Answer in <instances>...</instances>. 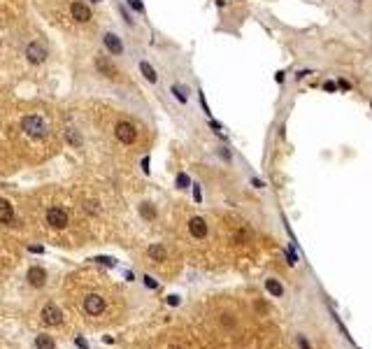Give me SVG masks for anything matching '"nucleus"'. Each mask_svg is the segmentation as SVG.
<instances>
[{"instance_id": "1", "label": "nucleus", "mask_w": 372, "mask_h": 349, "mask_svg": "<svg viewBox=\"0 0 372 349\" xmlns=\"http://www.w3.org/2000/svg\"><path fill=\"white\" fill-rule=\"evenodd\" d=\"M21 128H23V133L28 135V138H33V140H42V138H47V124H44L40 116H23L21 119Z\"/></svg>"}, {"instance_id": "2", "label": "nucleus", "mask_w": 372, "mask_h": 349, "mask_svg": "<svg viewBox=\"0 0 372 349\" xmlns=\"http://www.w3.org/2000/svg\"><path fill=\"white\" fill-rule=\"evenodd\" d=\"M105 307H107V303L100 294H86L84 296V312L89 317H100L105 312Z\"/></svg>"}, {"instance_id": "3", "label": "nucleus", "mask_w": 372, "mask_h": 349, "mask_svg": "<svg viewBox=\"0 0 372 349\" xmlns=\"http://www.w3.org/2000/svg\"><path fill=\"white\" fill-rule=\"evenodd\" d=\"M114 135H117L119 142H124V145H133L135 140H138V130L133 124H128V121H119L117 128H114Z\"/></svg>"}, {"instance_id": "4", "label": "nucleus", "mask_w": 372, "mask_h": 349, "mask_svg": "<svg viewBox=\"0 0 372 349\" xmlns=\"http://www.w3.org/2000/svg\"><path fill=\"white\" fill-rule=\"evenodd\" d=\"M40 317L47 326H61V321H63V312H61V307L53 305V303H47L42 307V312H40Z\"/></svg>"}, {"instance_id": "5", "label": "nucleus", "mask_w": 372, "mask_h": 349, "mask_svg": "<svg viewBox=\"0 0 372 349\" xmlns=\"http://www.w3.org/2000/svg\"><path fill=\"white\" fill-rule=\"evenodd\" d=\"M47 223L56 228V231H63L68 226V212L61 210V207H49L47 210Z\"/></svg>"}, {"instance_id": "6", "label": "nucleus", "mask_w": 372, "mask_h": 349, "mask_svg": "<svg viewBox=\"0 0 372 349\" xmlns=\"http://www.w3.org/2000/svg\"><path fill=\"white\" fill-rule=\"evenodd\" d=\"M26 58H28L33 65L44 63V58H47V47H44L42 42H31L26 47Z\"/></svg>"}, {"instance_id": "7", "label": "nucleus", "mask_w": 372, "mask_h": 349, "mask_svg": "<svg viewBox=\"0 0 372 349\" xmlns=\"http://www.w3.org/2000/svg\"><path fill=\"white\" fill-rule=\"evenodd\" d=\"M26 279H28V284L31 286L42 289V286L47 284V270H44L42 265H31L28 273H26Z\"/></svg>"}, {"instance_id": "8", "label": "nucleus", "mask_w": 372, "mask_h": 349, "mask_svg": "<svg viewBox=\"0 0 372 349\" xmlns=\"http://www.w3.org/2000/svg\"><path fill=\"white\" fill-rule=\"evenodd\" d=\"M70 14H72L74 21H79V23H86L89 19H91V10L86 7L84 2H79V0L70 5Z\"/></svg>"}, {"instance_id": "9", "label": "nucleus", "mask_w": 372, "mask_h": 349, "mask_svg": "<svg viewBox=\"0 0 372 349\" xmlns=\"http://www.w3.org/2000/svg\"><path fill=\"white\" fill-rule=\"evenodd\" d=\"M189 231H191L193 238L202 240V238H207V221L202 217H193L191 221H189Z\"/></svg>"}, {"instance_id": "10", "label": "nucleus", "mask_w": 372, "mask_h": 349, "mask_svg": "<svg viewBox=\"0 0 372 349\" xmlns=\"http://www.w3.org/2000/svg\"><path fill=\"white\" fill-rule=\"evenodd\" d=\"M103 42H105V47H107V52L109 54H114V56L124 54V42L119 40L114 33H105V35H103Z\"/></svg>"}, {"instance_id": "11", "label": "nucleus", "mask_w": 372, "mask_h": 349, "mask_svg": "<svg viewBox=\"0 0 372 349\" xmlns=\"http://www.w3.org/2000/svg\"><path fill=\"white\" fill-rule=\"evenodd\" d=\"M96 68L100 74H105V77H117V68L109 63V58H105V56H98L96 58Z\"/></svg>"}, {"instance_id": "12", "label": "nucleus", "mask_w": 372, "mask_h": 349, "mask_svg": "<svg viewBox=\"0 0 372 349\" xmlns=\"http://www.w3.org/2000/svg\"><path fill=\"white\" fill-rule=\"evenodd\" d=\"M14 221V207L10 201L0 198V223H12Z\"/></svg>"}, {"instance_id": "13", "label": "nucleus", "mask_w": 372, "mask_h": 349, "mask_svg": "<svg viewBox=\"0 0 372 349\" xmlns=\"http://www.w3.org/2000/svg\"><path fill=\"white\" fill-rule=\"evenodd\" d=\"M35 349H56V342H53L52 335L40 333V335L35 338Z\"/></svg>"}, {"instance_id": "14", "label": "nucleus", "mask_w": 372, "mask_h": 349, "mask_svg": "<svg viewBox=\"0 0 372 349\" xmlns=\"http://www.w3.org/2000/svg\"><path fill=\"white\" fill-rule=\"evenodd\" d=\"M140 73L144 74V79H147V82H151V84H156V82H159V74H156V70H154L147 61H142V63H140Z\"/></svg>"}, {"instance_id": "15", "label": "nucleus", "mask_w": 372, "mask_h": 349, "mask_svg": "<svg viewBox=\"0 0 372 349\" xmlns=\"http://www.w3.org/2000/svg\"><path fill=\"white\" fill-rule=\"evenodd\" d=\"M140 214H142L147 221H154V219H156V207H154L151 202H142V205H140Z\"/></svg>"}, {"instance_id": "16", "label": "nucleus", "mask_w": 372, "mask_h": 349, "mask_svg": "<svg viewBox=\"0 0 372 349\" xmlns=\"http://www.w3.org/2000/svg\"><path fill=\"white\" fill-rule=\"evenodd\" d=\"M266 289L267 291H270V294H272V296H284V286L279 284V282H277V279H266Z\"/></svg>"}, {"instance_id": "17", "label": "nucleus", "mask_w": 372, "mask_h": 349, "mask_svg": "<svg viewBox=\"0 0 372 349\" xmlns=\"http://www.w3.org/2000/svg\"><path fill=\"white\" fill-rule=\"evenodd\" d=\"M149 256H151L154 261H165V247H163V244H151V247H149Z\"/></svg>"}, {"instance_id": "18", "label": "nucleus", "mask_w": 372, "mask_h": 349, "mask_svg": "<svg viewBox=\"0 0 372 349\" xmlns=\"http://www.w3.org/2000/svg\"><path fill=\"white\" fill-rule=\"evenodd\" d=\"M65 140H68L72 147H79V145L84 142L82 135H79V130H74V128H68V130H65Z\"/></svg>"}, {"instance_id": "19", "label": "nucleus", "mask_w": 372, "mask_h": 349, "mask_svg": "<svg viewBox=\"0 0 372 349\" xmlns=\"http://www.w3.org/2000/svg\"><path fill=\"white\" fill-rule=\"evenodd\" d=\"M172 93H175V98H177V100H179V103H186V91H184V89H181V86H172Z\"/></svg>"}, {"instance_id": "20", "label": "nucleus", "mask_w": 372, "mask_h": 349, "mask_svg": "<svg viewBox=\"0 0 372 349\" xmlns=\"http://www.w3.org/2000/svg\"><path fill=\"white\" fill-rule=\"evenodd\" d=\"M177 186H179V189H189V186H191V180H189L184 172H179V175H177Z\"/></svg>"}, {"instance_id": "21", "label": "nucleus", "mask_w": 372, "mask_h": 349, "mask_svg": "<svg viewBox=\"0 0 372 349\" xmlns=\"http://www.w3.org/2000/svg\"><path fill=\"white\" fill-rule=\"evenodd\" d=\"M193 198H195V202L202 201V193H200V184H193Z\"/></svg>"}, {"instance_id": "22", "label": "nucleus", "mask_w": 372, "mask_h": 349, "mask_svg": "<svg viewBox=\"0 0 372 349\" xmlns=\"http://www.w3.org/2000/svg\"><path fill=\"white\" fill-rule=\"evenodd\" d=\"M128 2H130V7H133L135 12H144V5H142L140 0H128Z\"/></svg>"}, {"instance_id": "23", "label": "nucleus", "mask_w": 372, "mask_h": 349, "mask_svg": "<svg viewBox=\"0 0 372 349\" xmlns=\"http://www.w3.org/2000/svg\"><path fill=\"white\" fill-rule=\"evenodd\" d=\"M74 345H77V347H82V349L89 347V342H86V340L82 338V335H77V338H74Z\"/></svg>"}, {"instance_id": "24", "label": "nucleus", "mask_w": 372, "mask_h": 349, "mask_svg": "<svg viewBox=\"0 0 372 349\" xmlns=\"http://www.w3.org/2000/svg\"><path fill=\"white\" fill-rule=\"evenodd\" d=\"M144 284L149 286V289H156V286H159V282H156V279H154V277H144Z\"/></svg>"}, {"instance_id": "25", "label": "nucleus", "mask_w": 372, "mask_h": 349, "mask_svg": "<svg viewBox=\"0 0 372 349\" xmlns=\"http://www.w3.org/2000/svg\"><path fill=\"white\" fill-rule=\"evenodd\" d=\"M323 89H326L328 93H335V91H337V84H335V82H326V84H323Z\"/></svg>"}, {"instance_id": "26", "label": "nucleus", "mask_w": 372, "mask_h": 349, "mask_svg": "<svg viewBox=\"0 0 372 349\" xmlns=\"http://www.w3.org/2000/svg\"><path fill=\"white\" fill-rule=\"evenodd\" d=\"M337 89H342V91H349L351 84L347 82V79H337Z\"/></svg>"}, {"instance_id": "27", "label": "nucleus", "mask_w": 372, "mask_h": 349, "mask_svg": "<svg viewBox=\"0 0 372 349\" xmlns=\"http://www.w3.org/2000/svg\"><path fill=\"white\" fill-rule=\"evenodd\" d=\"M119 10H121V14H124V19H126V23H128V26H130V23H133V19H130V14H128V12H126V7L121 5Z\"/></svg>"}, {"instance_id": "28", "label": "nucleus", "mask_w": 372, "mask_h": 349, "mask_svg": "<svg viewBox=\"0 0 372 349\" xmlns=\"http://www.w3.org/2000/svg\"><path fill=\"white\" fill-rule=\"evenodd\" d=\"M219 154H221V159H223V161H230V151H228L226 147L219 149Z\"/></svg>"}, {"instance_id": "29", "label": "nucleus", "mask_w": 372, "mask_h": 349, "mask_svg": "<svg viewBox=\"0 0 372 349\" xmlns=\"http://www.w3.org/2000/svg\"><path fill=\"white\" fill-rule=\"evenodd\" d=\"M286 258H288V263H291V265H293V263H296V261H298V256L293 254L291 249H288V252H286Z\"/></svg>"}, {"instance_id": "30", "label": "nucleus", "mask_w": 372, "mask_h": 349, "mask_svg": "<svg viewBox=\"0 0 372 349\" xmlns=\"http://www.w3.org/2000/svg\"><path fill=\"white\" fill-rule=\"evenodd\" d=\"M96 261H100V263H105V265H117L112 258H105V256H100V258H96Z\"/></svg>"}, {"instance_id": "31", "label": "nucleus", "mask_w": 372, "mask_h": 349, "mask_svg": "<svg viewBox=\"0 0 372 349\" xmlns=\"http://www.w3.org/2000/svg\"><path fill=\"white\" fill-rule=\"evenodd\" d=\"M298 342H300V347H302V349H309V342H307V340H305V338H302V335L298 338Z\"/></svg>"}, {"instance_id": "32", "label": "nucleus", "mask_w": 372, "mask_h": 349, "mask_svg": "<svg viewBox=\"0 0 372 349\" xmlns=\"http://www.w3.org/2000/svg\"><path fill=\"white\" fill-rule=\"evenodd\" d=\"M251 184H254L256 189H263V186H266V184H263V182H261V180H251Z\"/></svg>"}, {"instance_id": "33", "label": "nucleus", "mask_w": 372, "mask_h": 349, "mask_svg": "<svg viewBox=\"0 0 372 349\" xmlns=\"http://www.w3.org/2000/svg\"><path fill=\"white\" fill-rule=\"evenodd\" d=\"M168 303H170V305H177V303H179V298H177V296H170V298H168Z\"/></svg>"}, {"instance_id": "34", "label": "nucleus", "mask_w": 372, "mask_h": 349, "mask_svg": "<svg viewBox=\"0 0 372 349\" xmlns=\"http://www.w3.org/2000/svg\"><path fill=\"white\" fill-rule=\"evenodd\" d=\"M142 168H144V172H149V159H142Z\"/></svg>"}, {"instance_id": "35", "label": "nucleus", "mask_w": 372, "mask_h": 349, "mask_svg": "<svg viewBox=\"0 0 372 349\" xmlns=\"http://www.w3.org/2000/svg\"><path fill=\"white\" fill-rule=\"evenodd\" d=\"M354 2H363V0H354Z\"/></svg>"}, {"instance_id": "36", "label": "nucleus", "mask_w": 372, "mask_h": 349, "mask_svg": "<svg viewBox=\"0 0 372 349\" xmlns=\"http://www.w3.org/2000/svg\"><path fill=\"white\" fill-rule=\"evenodd\" d=\"M93 2H100V0H93Z\"/></svg>"}]
</instances>
